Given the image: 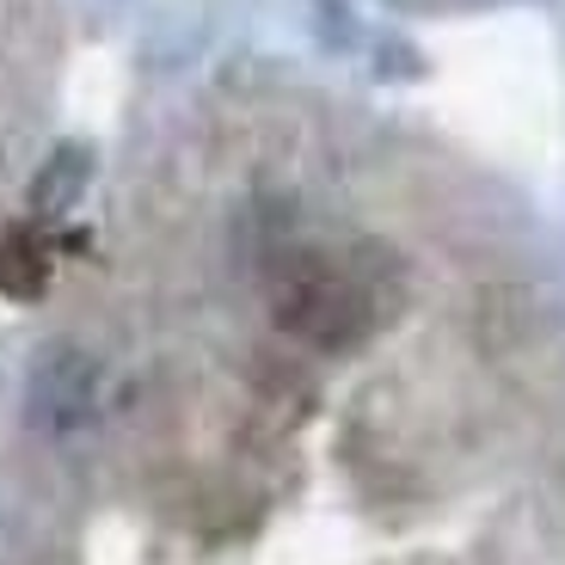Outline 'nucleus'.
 <instances>
[{
  "label": "nucleus",
  "mask_w": 565,
  "mask_h": 565,
  "mask_svg": "<svg viewBox=\"0 0 565 565\" xmlns=\"http://www.w3.org/2000/svg\"><path fill=\"white\" fill-rule=\"evenodd\" d=\"M50 270H56V258H50V246H43L38 227H25V222L0 227V296L7 301H38L43 289H50Z\"/></svg>",
  "instance_id": "obj_3"
},
{
  "label": "nucleus",
  "mask_w": 565,
  "mask_h": 565,
  "mask_svg": "<svg viewBox=\"0 0 565 565\" xmlns=\"http://www.w3.org/2000/svg\"><path fill=\"white\" fill-rule=\"evenodd\" d=\"M99 412V356L81 344H50L31 363V424L43 437H74Z\"/></svg>",
  "instance_id": "obj_2"
},
{
  "label": "nucleus",
  "mask_w": 565,
  "mask_h": 565,
  "mask_svg": "<svg viewBox=\"0 0 565 565\" xmlns=\"http://www.w3.org/2000/svg\"><path fill=\"white\" fill-rule=\"evenodd\" d=\"M270 313L289 339L301 344H320V351H344L369 332V289L339 265H308L282 270L277 289H270Z\"/></svg>",
  "instance_id": "obj_1"
},
{
  "label": "nucleus",
  "mask_w": 565,
  "mask_h": 565,
  "mask_svg": "<svg viewBox=\"0 0 565 565\" xmlns=\"http://www.w3.org/2000/svg\"><path fill=\"white\" fill-rule=\"evenodd\" d=\"M86 179H93V154H86L81 141H62L56 154L38 167V179H31V210H38V215H62L86 191Z\"/></svg>",
  "instance_id": "obj_4"
}]
</instances>
